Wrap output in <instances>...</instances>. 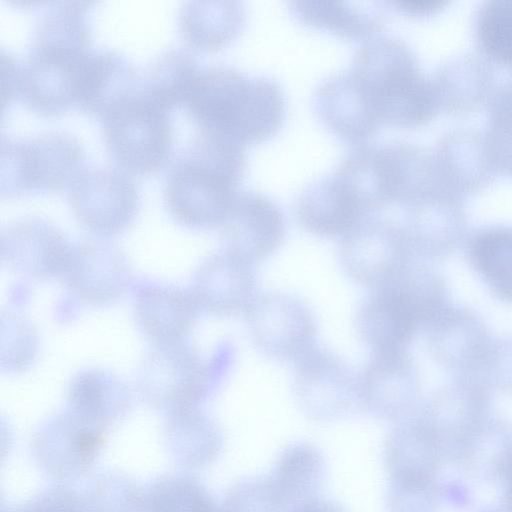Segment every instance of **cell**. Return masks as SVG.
Returning a JSON list of instances; mask_svg holds the SVG:
<instances>
[{
  "instance_id": "d6986e66",
  "label": "cell",
  "mask_w": 512,
  "mask_h": 512,
  "mask_svg": "<svg viewBox=\"0 0 512 512\" xmlns=\"http://www.w3.org/2000/svg\"><path fill=\"white\" fill-rule=\"evenodd\" d=\"M255 267L225 248L207 256L190 288L201 312L218 317L244 315L260 293Z\"/></svg>"
},
{
  "instance_id": "83f0119b",
  "label": "cell",
  "mask_w": 512,
  "mask_h": 512,
  "mask_svg": "<svg viewBox=\"0 0 512 512\" xmlns=\"http://www.w3.org/2000/svg\"><path fill=\"white\" fill-rule=\"evenodd\" d=\"M303 25L359 41L377 37L384 25V11L375 2L298 0L289 3Z\"/></svg>"
},
{
  "instance_id": "d4e9b609",
  "label": "cell",
  "mask_w": 512,
  "mask_h": 512,
  "mask_svg": "<svg viewBox=\"0 0 512 512\" xmlns=\"http://www.w3.org/2000/svg\"><path fill=\"white\" fill-rule=\"evenodd\" d=\"M296 214L301 227L310 234L339 240L370 215L334 174L311 183L303 190Z\"/></svg>"
},
{
  "instance_id": "b9f144b4",
  "label": "cell",
  "mask_w": 512,
  "mask_h": 512,
  "mask_svg": "<svg viewBox=\"0 0 512 512\" xmlns=\"http://www.w3.org/2000/svg\"><path fill=\"white\" fill-rule=\"evenodd\" d=\"M501 486L502 492L497 506L485 507L479 512H512V465L509 468Z\"/></svg>"
},
{
  "instance_id": "f35d334b",
  "label": "cell",
  "mask_w": 512,
  "mask_h": 512,
  "mask_svg": "<svg viewBox=\"0 0 512 512\" xmlns=\"http://www.w3.org/2000/svg\"><path fill=\"white\" fill-rule=\"evenodd\" d=\"M441 503L440 486L414 487L388 484L387 512H437Z\"/></svg>"
},
{
  "instance_id": "4dcf8cb0",
  "label": "cell",
  "mask_w": 512,
  "mask_h": 512,
  "mask_svg": "<svg viewBox=\"0 0 512 512\" xmlns=\"http://www.w3.org/2000/svg\"><path fill=\"white\" fill-rule=\"evenodd\" d=\"M326 463L322 452L308 442H295L278 455L270 476L285 510L319 496Z\"/></svg>"
},
{
  "instance_id": "f1b7e54d",
  "label": "cell",
  "mask_w": 512,
  "mask_h": 512,
  "mask_svg": "<svg viewBox=\"0 0 512 512\" xmlns=\"http://www.w3.org/2000/svg\"><path fill=\"white\" fill-rule=\"evenodd\" d=\"M245 10L242 2L186 1L178 12L181 38L193 49L218 51L232 42L243 28Z\"/></svg>"
},
{
  "instance_id": "e0dca14e",
  "label": "cell",
  "mask_w": 512,
  "mask_h": 512,
  "mask_svg": "<svg viewBox=\"0 0 512 512\" xmlns=\"http://www.w3.org/2000/svg\"><path fill=\"white\" fill-rule=\"evenodd\" d=\"M220 228L223 248L254 264L277 252L287 232L280 207L252 190L237 193Z\"/></svg>"
},
{
  "instance_id": "cb8c5ba5",
  "label": "cell",
  "mask_w": 512,
  "mask_h": 512,
  "mask_svg": "<svg viewBox=\"0 0 512 512\" xmlns=\"http://www.w3.org/2000/svg\"><path fill=\"white\" fill-rule=\"evenodd\" d=\"M140 74L121 53L91 49L82 61L75 85V107L98 119L139 84Z\"/></svg>"
},
{
  "instance_id": "74e56055",
  "label": "cell",
  "mask_w": 512,
  "mask_h": 512,
  "mask_svg": "<svg viewBox=\"0 0 512 512\" xmlns=\"http://www.w3.org/2000/svg\"><path fill=\"white\" fill-rule=\"evenodd\" d=\"M1 512H86L82 493L67 484L57 483L14 506H2Z\"/></svg>"
},
{
  "instance_id": "6da1fadb",
  "label": "cell",
  "mask_w": 512,
  "mask_h": 512,
  "mask_svg": "<svg viewBox=\"0 0 512 512\" xmlns=\"http://www.w3.org/2000/svg\"><path fill=\"white\" fill-rule=\"evenodd\" d=\"M200 134L239 146L263 142L282 127V87L227 65L201 67L183 103Z\"/></svg>"
},
{
  "instance_id": "30bf717a",
  "label": "cell",
  "mask_w": 512,
  "mask_h": 512,
  "mask_svg": "<svg viewBox=\"0 0 512 512\" xmlns=\"http://www.w3.org/2000/svg\"><path fill=\"white\" fill-rule=\"evenodd\" d=\"M67 199L78 223L98 237L127 229L140 207V192L129 174L115 167H83L68 185Z\"/></svg>"
},
{
  "instance_id": "9c48e42d",
  "label": "cell",
  "mask_w": 512,
  "mask_h": 512,
  "mask_svg": "<svg viewBox=\"0 0 512 512\" xmlns=\"http://www.w3.org/2000/svg\"><path fill=\"white\" fill-rule=\"evenodd\" d=\"M244 316L253 344L273 361L294 366L319 347L315 314L293 294L260 292Z\"/></svg>"
},
{
  "instance_id": "e575fe53",
  "label": "cell",
  "mask_w": 512,
  "mask_h": 512,
  "mask_svg": "<svg viewBox=\"0 0 512 512\" xmlns=\"http://www.w3.org/2000/svg\"><path fill=\"white\" fill-rule=\"evenodd\" d=\"M82 496L86 512H145V488L118 472L96 475Z\"/></svg>"
},
{
  "instance_id": "7402d4cb",
  "label": "cell",
  "mask_w": 512,
  "mask_h": 512,
  "mask_svg": "<svg viewBox=\"0 0 512 512\" xmlns=\"http://www.w3.org/2000/svg\"><path fill=\"white\" fill-rule=\"evenodd\" d=\"M133 310L139 331L153 345L185 340L201 312L190 289L158 282L139 285Z\"/></svg>"
},
{
  "instance_id": "4316f807",
  "label": "cell",
  "mask_w": 512,
  "mask_h": 512,
  "mask_svg": "<svg viewBox=\"0 0 512 512\" xmlns=\"http://www.w3.org/2000/svg\"><path fill=\"white\" fill-rule=\"evenodd\" d=\"M131 405L130 390L120 378L109 371L89 368L79 371L70 381L65 410L109 431L127 415Z\"/></svg>"
},
{
  "instance_id": "8d00e7d4",
  "label": "cell",
  "mask_w": 512,
  "mask_h": 512,
  "mask_svg": "<svg viewBox=\"0 0 512 512\" xmlns=\"http://www.w3.org/2000/svg\"><path fill=\"white\" fill-rule=\"evenodd\" d=\"M478 35L489 54L512 64V0H494L481 10Z\"/></svg>"
},
{
  "instance_id": "d590c367",
  "label": "cell",
  "mask_w": 512,
  "mask_h": 512,
  "mask_svg": "<svg viewBox=\"0 0 512 512\" xmlns=\"http://www.w3.org/2000/svg\"><path fill=\"white\" fill-rule=\"evenodd\" d=\"M222 512H285L270 476H250L233 483L224 493Z\"/></svg>"
},
{
  "instance_id": "ab89813d",
  "label": "cell",
  "mask_w": 512,
  "mask_h": 512,
  "mask_svg": "<svg viewBox=\"0 0 512 512\" xmlns=\"http://www.w3.org/2000/svg\"><path fill=\"white\" fill-rule=\"evenodd\" d=\"M20 61L13 55L1 50V70H2V104L3 109L11 99L16 98L18 89Z\"/></svg>"
},
{
  "instance_id": "ba28073f",
  "label": "cell",
  "mask_w": 512,
  "mask_h": 512,
  "mask_svg": "<svg viewBox=\"0 0 512 512\" xmlns=\"http://www.w3.org/2000/svg\"><path fill=\"white\" fill-rule=\"evenodd\" d=\"M216 369L185 340L156 344L143 356L137 390L151 408L165 414L198 407L215 388Z\"/></svg>"
},
{
  "instance_id": "9a60e30c",
  "label": "cell",
  "mask_w": 512,
  "mask_h": 512,
  "mask_svg": "<svg viewBox=\"0 0 512 512\" xmlns=\"http://www.w3.org/2000/svg\"><path fill=\"white\" fill-rule=\"evenodd\" d=\"M420 378L408 351L371 353L358 372L359 406L371 416L398 422L418 407Z\"/></svg>"
},
{
  "instance_id": "5bb4252c",
  "label": "cell",
  "mask_w": 512,
  "mask_h": 512,
  "mask_svg": "<svg viewBox=\"0 0 512 512\" xmlns=\"http://www.w3.org/2000/svg\"><path fill=\"white\" fill-rule=\"evenodd\" d=\"M293 369V398L308 418L334 422L359 406L358 373L338 354L318 347Z\"/></svg>"
},
{
  "instance_id": "8fae6325",
  "label": "cell",
  "mask_w": 512,
  "mask_h": 512,
  "mask_svg": "<svg viewBox=\"0 0 512 512\" xmlns=\"http://www.w3.org/2000/svg\"><path fill=\"white\" fill-rule=\"evenodd\" d=\"M410 152L398 143L360 144L347 153L333 174L371 215L408 196Z\"/></svg>"
},
{
  "instance_id": "ac0fdd59",
  "label": "cell",
  "mask_w": 512,
  "mask_h": 512,
  "mask_svg": "<svg viewBox=\"0 0 512 512\" xmlns=\"http://www.w3.org/2000/svg\"><path fill=\"white\" fill-rule=\"evenodd\" d=\"M72 248L73 243L56 226L36 216L17 219L1 232L3 261L29 279H60Z\"/></svg>"
},
{
  "instance_id": "3957f363",
  "label": "cell",
  "mask_w": 512,
  "mask_h": 512,
  "mask_svg": "<svg viewBox=\"0 0 512 512\" xmlns=\"http://www.w3.org/2000/svg\"><path fill=\"white\" fill-rule=\"evenodd\" d=\"M90 44L91 25L80 12L56 7L40 13L20 61L16 99L46 116L75 106L76 78Z\"/></svg>"
},
{
  "instance_id": "60d3db41",
  "label": "cell",
  "mask_w": 512,
  "mask_h": 512,
  "mask_svg": "<svg viewBox=\"0 0 512 512\" xmlns=\"http://www.w3.org/2000/svg\"><path fill=\"white\" fill-rule=\"evenodd\" d=\"M285 512H345V510L334 501L317 496L292 505Z\"/></svg>"
},
{
  "instance_id": "8992f818",
  "label": "cell",
  "mask_w": 512,
  "mask_h": 512,
  "mask_svg": "<svg viewBox=\"0 0 512 512\" xmlns=\"http://www.w3.org/2000/svg\"><path fill=\"white\" fill-rule=\"evenodd\" d=\"M99 121L106 151L123 172L147 176L169 162L173 149L171 110L139 84L107 109Z\"/></svg>"
},
{
  "instance_id": "52a82bcc",
  "label": "cell",
  "mask_w": 512,
  "mask_h": 512,
  "mask_svg": "<svg viewBox=\"0 0 512 512\" xmlns=\"http://www.w3.org/2000/svg\"><path fill=\"white\" fill-rule=\"evenodd\" d=\"M0 152L1 197L59 191L68 187L85 160L79 139L61 130L31 137L2 135Z\"/></svg>"
},
{
  "instance_id": "7bdbcfd3",
  "label": "cell",
  "mask_w": 512,
  "mask_h": 512,
  "mask_svg": "<svg viewBox=\"0 0 512 512\" xmlns=\"http://www.w3.org/2000/svg\"><path fill=\"white\" fill-rule=\"evenodd\" d=\"M391 3L403 12L422 14L435 8L439 2L436 0H396Z\"/></svg>"
},
{
  "instance_id": "f546056e",
  "label": "cell",
  "mask_w": 512,
  "mask_h": 512,
  "mask_svg": "<svg viewBox=\"0 0 512 512\" xmlns=\"http://www.w3.org/2000/svg\"><path fill=\"white\" fill-rule=\"evenodd\" d=\"M512 465V424L491 416L461 448L451 466L485 484H502Z\"/></svg>"
},
{
  "instance_id": "836d02e7",
  "label": "cell",
  "mask_w": 512,
  "mask_h": 512,
  "mask_svg": "<svg viewBox=\"0 0 512 512\" xmlns=\"http://www.w3.org/2000/svg\"><path fill=\"white\" fill-rule=\"evenodd\" d=\"M145 512H222L202 481L188 473H169L145 487Z\"/></svg>"
},
{
  "instance_id": "5b68a950",
  "label": "cell",
  "mask_w": 512,
  "mask_h": 512,
  "mask_svg": "<svg viewBox=\"0 0 512 512\" xmlns=\"http://www.w3.org/2000/svg\"><path fill=\"white\" fill-rule=\"evenodd\" d=\"M348 71L381 124L411 127L430 116L429 86L401 41L384 36L366 41Z\"/></svg>"
},
{
  "instance_id": "4fadbf2b",
  "label": "cell",
  "mask_w": 512,
  "mask_h": 512,
  "mask_svg": "<svg viewBox=\"0 0 512 512\" xmlns=\"http://www.w3.org/2000/svg\"><path fill=\"white\" fill-rule=\"evenodd\" d=\"M108 432L64 410L47 418L34 431L31 454L50 479L61 484L75 482L93 469Z\"/></svg>"
},
{
  "instance_id": "d6a6232c",
  "label": "cell",
  "mask_w": 512,
  "mask_h": 512,
  "mask_svg": "<svg viewBox=\"0 0 512 512\" xmlns=\"http://www.w3.org/2000/svg\"><path fill=\"white\" fill-rule=\"evenodd\" d=\"M201 67L193 53L182 47L165 50L140 74L139 85L153 99L172 110L183 105Z\"/></svg>"
},
{
  "instance_id": "44dd1931",
  "label": "cell",
  "mask_w": 512,
  "mask_h": 512,
  "mask_svg": "<svg viewBox=\"0 0 512 512\" xmlns=\"http://www.w3.org/2000/svg\"><path fill=\"white\" fill-rule=\"evenodd\" d=\"M425 331L431 354L442 366L458 378L476 379L493 344L476 315L448 305Z\"/></svg>"
},
{
  "instance_id": "1f68e13d",
  "label": "cell",
  "mask_w": 512,
  "mask_h": 512,
  "mask_svg": "<svg viewBox=\"0 0 512 512\" xmlns=\"http://www.w3.org/2000/svg\"><path fill=\"white\" fill-rule=\"evenodd\" d=\"M466 255L495 297L512 304V227L492 226L475 232L466 244Z\"/></svg>"
},
{
  "instance_id": "7a4b0ae2",
  "label": "cell",
  "mask_w": 512,
  "mask_h": 512,
  "mask_svg": "<svg viewBox=\"0 0 512 512\" xmlns=\"http://www.w3.org/2000/svg\"><path fill=\"white\" fill-rule=\"evenodd\" d=\"M246 156L242 146L202 135L172 162L163 186L170 216L190 229L220 227L237 195Z\"/></svg>"
},
{
  "instance_id": "484cf974",
  "label": "cell",
  "mask_w": 512,
  "mask_h": 512,
  "mask_svg": "<svg viewBox=\"0 0 512 512\" xmlns=\"http://www.w3.org/2000/svg\"><path fill=\"white\" fill-rule=\"evenodd\" d=\"M163 441L173 462L191 471L213 464L224 447L222 429L199 407L165 414Z\"/></svg>"
},
{
  "instance_id": "277c9868",
  "label": "cell",
  "mask_w": 512,
  "mask_h": 512,
  "mask_svg": "<svg viewBox=\"0 0 512 512\" xmlns=\"http://www.w3.org/2000/svg\"><path fill=\"white\" fill-rule=\"evenodd\" d=\"M448 305L442 276L415 259L391 281L370 290L357 311L356 332L371 353L408 351L417 333Z\"/></svg>"
},
{
  "instance_id": "2e32d148",
  "label": "cell",
  "mask_w": 512,
  "mask_h": 512,
  "mask_svg": "<svg viewBox=\"0 0 512 512\" xmlns=\"http://www.w3.org/2000/svg\"><path fill=\"white\" fill-rule=\"evenodd\" d=\"M130 277L127 261L117 246L107 240L90 239L73 244L60 280L81 303L103 307L123 296Z\"/></svg>"
},
{
  "instance_id": "ffe728a7",
  "label": "cell",
  "mask_w": 512,
  "mask_h": 512,
  "mask_svg": "<svg viewBox=\"0 0 512 512\" xmlns=\"http://www.w3.org/2000/svg\"><path fill=\"white\" fill-rule=\"evenodd\" d=\"M383 460L389 484L432 486L445 464L443 449L424 419L414 411L387 435Z\"/></svg>"
},
{
  "instance_id": "603a6c76",
  "label": "cell",
  "mask_w": 512,
  "mask_h": 512,
  "mask_svg": "<svg viewBox=\"0 0 512 512\" xmlns=\"http://www.w3.org/2000/svg\"><path fill=\"white\" fill-rule=\"evenodd\" d=\"M314 108L333 134L352 144H365L381 125L348 70L318 85Z\"/></svg>"
},
{
  "instance_id": "7c38bea8",
  "label": "cell",
  "mask_w": 512,
  "mask_h": 512,
  "mask_svg": "<svg viewBox=\"0 0 512 512\" xmlns=\"http://www.w3.org/2000/svg\"><path fill=\"white\" fill-rule=\"evenodd\" d=\"M339 262L353 282L374 290L417 259L401 226L369 215L340 239Z\"/></svg>"
}]
</instances>
